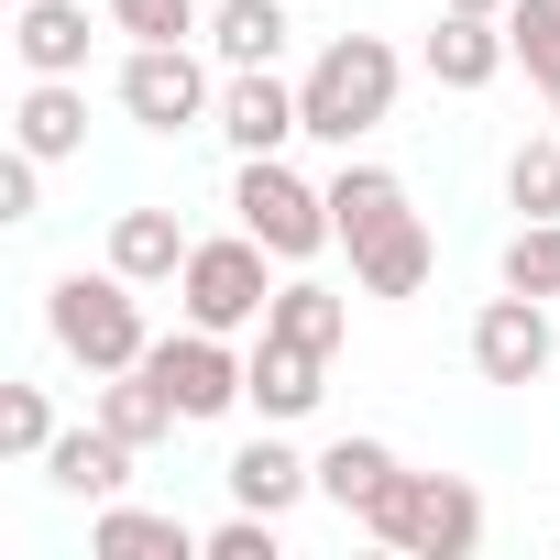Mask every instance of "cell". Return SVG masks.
<instances>
[{
  "instance_id": "17",
  "label": "cell",
  "mask_w": 560,
  "mask_h": 560,
  "mask_svg": "<svg viewBox=\"0 0 560 560\" xmlns=\"http://www.w3.org/2000/svg\"><path fill=\"white\" fill-rule=\"evenodd\" d=\"M187 253H198V242H187L176 209H121V220H110V264L132 275V287H176Z\"/></svg>"
},
{
  "instance_id": "22",
  "label": "cell",
  "mask_w": 560,
  "mask_h": 560,
  "mask_svg": "<svg viewBox=\"0 0 560 560\" xmlns=\"http://www.w3.org/2000/svg\"><path fill=\"white\" fill-rule=\"evenodd\" d=\"M396 472H407V462H396L385 440H330V451H319V494H330L341 516H374V494H385Z\"/></svg>"
},
{
  "instance_id": "10",
  "label": "cell",
  "mask_w": 560,
  "mask_h": 560,
  "mask_svg": "<svg viewBox=\"0 0 560 560\" xmlns=\"http://www.w3.org/2000/svg\"><path fill=\"white\" fill-rule=\"evenodd\" d=\"M319 396H330V352H308V341H287V330H253V407H264V429L308 418Z\"/></svg>"
},
{
  "instance_id": "5",
  "label": "cell",
  "mask_w": 560,
  "mask_h": 560,
  "mask_svg": "<svg viewBox=\"0 0 560 560\" xmlns=\"http://www.w3.org/2000/svg\"><path fill=\"white\" fill-rule=\"evenodd\" d=\"M176 308H187L198 330H264V308H275V253H264L253 231L198 242L187 275H176Z\"/></svg>"
},
{
  "instance_id": "2",
  "label": "cell",
  "mask_w": 560,
  "mask_h": 560,
  "mask_svg": "<svg viewBox=\"0 0 560 560\" xmlns=\"http://www.w3.org/2000/svg\"><path fill=\"white\" fill-rule=\"evenodd\" d=\"M45 341H56L67 363H89V374H132V363L154 352L132 275H121V264H100V275H56V287H45Z\"/></svg>"
},
{
  "instance_id": "11",
  "label": "cell",
  "mask_w": 560,
  "mask_h": 560,
  "mask_svg": "<svg viewBox=\"0 0 560 560\" xmlns=\"http://www.w3.org/2000/svg\"><path fill=\"white\" fill-rule=\"evenodd\" d=\"M132 462H143V451H132L121 429H100V418H89V429H56L45 483H56V494H78V505H110V494L132 483Z\"/></svg>"
},
{
  "instance_id": "25",
  "label": "cell",
  "mask_w": 560,
  "mask_h": 560,
  "mask_svg": "<svg viewBox=\"0 0 560 560\" xmlns=\"http://www.w3.org/2000/svg\"><path fill=\"white\" fill-rule=\"evenodd\" d=\"M505 45L538 89H560V0H505Z\"/></svg>"
},
{
  "instance_id": "31",
  "label": "cell",
  "mask_w": 560,
  "mask_h": 560,
  "mask_svg": "<svg viewBox=\"0 0 560 560\" xmlns=\"http://www.w3.org/2000/svg\"><path fill=\"white\" fill-rule=\"evenodd\" d=\"M440 12H483V23H505V0H440Z\"/></svg>"
},
{
  "instance_id": "1",
  "label": "cell",
  "mask_w": 560,
  "mask_h": 560,
  "mask_svg": "<svg viewBox=\"0 0 560 560\" xmlns=\"http://www.w3.org/2000/svg\"><path fill=\"white\" fill-rule=\"evenodd\" d=\"M396 89H407V67H396V45L385 34H330L319 56H308V78H298V100H308V143H363V132H385L396 121Z\"/></svg>"
},
{
  "instance_id": "21",
  "label": "cell",
  "mask_w": 560,
  "mask_h": 560,
  "mask_svg": "<svg viewBox=\"0 0 560 560\" xmlns=\"http://www.w3.org/2000/svg\"><path fill=\"white\" fill-rule=\"evenodd\" d=\"M385 220H407V176H396V165H341V176H330V231L363 242V231H385Z\"/></svg>"
},
{
  "instance_id": "12",
  "label": "cell",
  "mask_w": 560,
  "mask_h": 560,
  "mask_svg": "<svg viewBox=\"0 0 560 560\" xmlns=\"http://www.w3.org/2000/svg\"><path fill=\"white\" fill-rule=\"evenodd\" d=\"M429 275H440V242H429V220H418V209L352 242V287H363V298H418Z\"/></svg>"
},
{
  "instance_id": "29",
  "label": "cell",
  "mask_w": 560,
  "mask_h": 560,
  "mask_svg": "<svg viewBox=\"0 0 560 560\" xmlns=\"http://www.w3.org/2000/svg\"><path fill=\"white\" fill-rule=\"evenodd\" d=\"M198 560H287V538H275L264 505H242V516H220V527L198 538Z\"/></svg>"
},
{
  "instance_id": "14",
  "label": "cell",
  "mask_w": 560,
  "mask_h": 560,
  "mask_svg": "<svg viewBox=\"0 0 560 560\" xmlns=\"http://www.w3.org/2000/svg\"><path fill=\"white\" fill-rule=\"evenodd\" d=\"M505 67H516L505 23H483V12H440V23H429V78H440V89H494Z\"/></svg>"
},
{
  "instance_id": "32",
  "label": "cell",
  "mask_w": 560,
  "mask_h": 560,
  "mask_svg": "<svg viewBox=\"0 0 560 560\" xmlns=\"http://www.w3.org/2000/svg\"><path fill=\"white\" fill-rule=\"evenodd\" d=\"M549 110H560V89H549Z\"/></svg>"
},
{
  "instance_id": "30",
  "label": "cell",
  "mask_w": 560,
  "mask_h": 560,
  "mask_svg": "<svg viewBox=\"0 0 560 560\" xmlns=\"http://www.w3.org/2000/svg\"><path fill=\"white\" fill-rule=\"evenodd\" d=\"M34 209H45V154L12 143V165H0V220H34Z\"/></svg>"
},
{
  "instance_id": "15",
  "label": "cell",
  "mask_w": 560,
  "mask_h": 560,
  "mask_svg": "<svg viewBox=\"0 0 560 560\" xmlns=\"http://www.w3.org/2000/svg\"><path fill=\"white\" fill-rule=\"evenodd\" d=\"M12 143H23V154H45V165L89 154V89H78V78H34V89H23V110H12Z\"/></svg>"
},
{
  "instance_id": "3",
  "label": "cell",
  "mask_w": 560,
  "mask_h": 560,
  "mask_svg": "<svg viewBox=\"0 0 560 560\" xmlns=\"http://www.w3.org/2000/svg\"><path fill=\"white\" fill-rule=\"evenodd\" d=\"M363 538H385V549H407V560H472V549H483V494H472L462 472H396V483L374 494Z\"/></svg>"
},
{
  "instance_id": "18",
  "label": "cell",
  "mask_w": 560,
  "mask_h": 560,
  "mask_svg": "<svg viewBox=\"0 0 560 560\" xmlns=\"http://www.w3.org/2000/svg\"><path fill=\"white\" fill-rule=\"evenodd\" d=\"M89 549H100V560H198V527H187V516H154V505H121V494H110V505L89 516Z\"/></svg>"
},
{
  "instance_id": "23",
  "label": "cell",
  "mask_w": 560,
  "mask_h": 560,
  "mask_svg": "<svg viewBox=\"0 0 560 560\" xmlns=\"http://www.w3.org/2000/svg\"><path fill=\"white\" fill-rule=\"evenodd\" d=\"M264 330H287V341H308V352H341L352 308H341V287H319V275H287L275 308H264Z\"/></svg>"
},
{
  "instance_id": "13",
  "label": "cell",
  "mask_w": 560,
  "mask_h": 560,
  "mask_svg": "<svg viewBox=\"0 0 560 560\" xmlns=\"http://www.w3.org/2000/svg\"><path fill=\"white\" fill-rule=\"evenodd\" d=\"M23 78H89V0H12Z\"/></svg>"
},
{
  "instance_id": "20",
  "label": "cell",
  "mask_w": 560,
  "mask_h": 560,
  "mask_svg": "<svg viewBox=\"0 0 560 560\" xmlns=\"http://www.w3.org/2000/svg\"><path fill=\"white\" fill-rule=\"evenodd\" d=\"M100 429H121L132 451H154V440H176L187 418H176V396H165V385L132 363V374H100Z\"/></svg>"
},
{
  "instance_id": "4",
  "label": "cell",
  "mask_w": 560,
  "mask_h": 560,
  "mask_svg": "<svg viewBox=\"0 0 560 560\" xmlns=\"http://www.w3.org/2000/svg\"><path fill=\"white\" fill-rule=\"evenodd\" d=\"M231 220L275 253V264H319L341 231H330V187H308L287 154H242V176H231Z\"/></svg>"
},
{
  "instance_id": "24",
  "label": "cell",
  "mask_w": 560,
  "mask_h": 560,
  "mask_svg": "<svg viewBox=\"0 0 560 560\" xmlns=\"http://www.w3.org/2000/svg\"><path fill=\"white\" fill-rule=\"evenodd\" d=\"M505 209H527V220H560V121H549L538 143H516V165H505Z\"/></svg>"
},
{
  "instance_id": "19",
  "label": "cell",
  "mask_w": 560,
  "mask_h": 560,
  "mask_svg": "<svg viewBox=\"0 0 560 560\" xmlns=\"http://www.w3.org/2000/svg\"><path fill=\"white\" fill-rule=\"evenodd\" d=\"M287 45H298L287 0H209V56L220 67H275Z\"/></svg>"
},
{
  "instance_id": "6",
  "label": "cell",
  "mask_w": 560,
  "mask_h": 560,
  "mask_svg": "<svg viewBox=\"0 0 560 560\" xmlns=\"http://www.w3.org/2000/svg\"><path fill=\"white\" fill-rule=\"evenodd\" d=\"M143 374L176 396V418L198 429V418H231V407H253V352H231V330H176V341H154L143 352Z\"/></svg>"
},
{
  "instance_id": "16",
  "label": "cell",
  "mask_w": 560,
  "mask_h": 560,
  "mask_svg": "<svg viewBox=\"0 0 560 560\" xmlns=\"http://www.w3.org/2000/svg\"><path fill=\"white\" fill-rule=\"evenodd\" d=\"M220 483H231V505H264V516H287L298 494H319V462H298L287 440L264 429V440H242V451H231V472H220Z\"/></svg>"
},
{
  "instance_id": "27",
  "label": "cell",
  "mask_w": 560,
  "mask_h": 560,
  "mask_svg": "<svg viewBox=\"0 0 560 560\" xmlns=\"http://www.w3.org/2000/svg\"><path fill=\"white\" fill-rule=\"evenodd\" d=\"M56 451V407L45 385H0V462H45Z\"/></svg>"
},
{
  "instance_id": "26",
  "label": "cell",
  "mask_w": 560,
  "mask_h": 560,
  "mask_svg": "<svg viewBox=\"0 0 560 560\" xmlns=\"http://www.w3.org/2000/svg\"><path fill=\"white\" fill-rule=\"evenodd\" d=\"M110 34H132V45H198L209 12H198V0H110Z\"/></svg>"
},
{
  "instance_id": "8",
  "label": "cell",
  "mask_w": 560,
  "mask_h": 560,
  "mask_svg": "<svg viewBox=\"0 0 560 560\" xmlns=\"http://www.w3.org/2000/svg\"><path fill=\"white\" fill-rule=\"evenodd\" d=\"M549 352H560V341H549V298L505 287V298L472 308V374H483V385H538Z\"/></svg>"
},
{
  "instance_id": "7",
  "label": "cell",
  "mask_w": 560,
  "mask_h": 560,
  "mask_svg": "<svg viewBox=\"0 0 560 560\" xmlns=\"http://www.w3.org/2000/svg\"><path fill=\"white\" fill-rule=\"evenodd\" d=\"M121 110L143 132H198V121H220V78H209L198 45H132L121 56Z\"/></svg>"
},
{
  "instance_id": "28",
  "label": "cell",
  "mask_w": 560,
  "mask_h": 560,
  "mask_svg": "<svg viewBox=\"0 0 560 560\" xmlns=\"http://www.w3.org/2000/svg\"><path fill=\"white\" fill-rule=\"evenodd\" d=\"M505 287L560 298V220H516V242H505Z\"/></svg>"
},
{
  "instance_id": "9",
  "label": "cell",
  "mask_w": 560,
  "mask_h": 560,
  "mask_svg": "<svg viewBox=\"0 0 560 560\" xmlns=\"http://www.w3.org/2000/svg\"><path fill=\"white\" fill-rule=\"evenodd\" d=\"M231 154H287L298 132H308V100L275 78V67H231L220 78V121H209Z\"/></svg>"
}]
</instances>
